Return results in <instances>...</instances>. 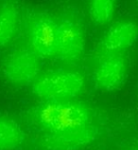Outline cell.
<instances>
[{
    "mask_svg": "<svg viewBox=\"0 0 138 150\" xmlns=\"http://www.w3.org/2000/svg\"><path fill=\"white\" fill-rule=\"evenodd\" d=\"M31 119L45 132L64 131L90 125L92 110L75 100L43 102L33 108Z\"/></svg>",
    "mask_w": 138,
    "mask_h": 150,
    "instance_id": "cell-1",
    "label": "cell"
},
{
    "mask_svg": "<svg viewBox=\"0 0 138 150\" xmlns=\"http://www.w3.org/2000/svg\"><path fill=\"white\" fill-rule=\"evenodd\" d=\"M84 88L83 74L74 69H57L41 73L31 85L33 95L43 102L74 100Z\"/></svg>",
    "mask_w": 138,
    "mask_h": 150,
    "instance_id": "cell-2",
    "label": "cell"
},
{
    "mask_svg": "<svg viewBox=\"0 0 138 150\" xmlns=\"http://www.w3.org/2000/svg\"><path fill=\"white\" fill-rule=\"evenodd\" d=\"M1 70L8 83L14 86H31L41 74V58L29 47L13 50L3 59Z\"/></svg>",
    "mask_w": 138,
    "mask_h": 150,
    "instance_id": "cell-3",
    "label": "cell"
},
{
    "mask_svg": "<svg viewBox=\"0 0 138 150\" xmlns=\"http://www.w3.org/2000/svg\"><path fill=\"white\" fill-rule=\"evenodd\" d=\"M27 38L29 48L41 59L56 56L57 20L49 13L36 11L27 20Z\"/></svg>",
    "mask_w": 138,
    "mask_h": 150,
    "instance_id": "cell-4",
    "label": "cell"
},
{
    "mask_svg": "<svg viewBox=\"0 0 138 150\" xmlns=\"http://www.w3.org/2000/svg\"><path fill=\"white\" fill-rule=\"evenodd\" d=\"M86 37L83 26L73 15H62L57 21L56 56L66 64H75L84 54Z\"/></svg>",
    "mask_w": 138,
    "mask_h": 150,
    "instance_id": "cell-5",
    "label": "cell"
},
{
    "mask_svg": "<svg viewBox=\"0 0 138 150\" xmlns=\"http://www.w3.org/2000/svg\"><path fill=\"white\" fill-rule=\"evenodd\" d=\"M99 130L93 125L64 131L45 132L38 144L43 150H81L96 141Z\"/></svg>",
    "mask_w": 138,
    "mask_h": 150,
    "instance_id": "cell-6",
    "label": "cell"
},
{
    "mask_svg": "<svg viewBox=\"0 0 138 150\" xmlns=\"http://www.w3.org/2000/svg\"><path fill=\"white\" fill-rule=\"evenodd\" d=\"M128 73V60L123 53L108 55L100 59L94 70L96 86L105 92L116 91L124 84Z\"/></svg>",
    "mask_w": 138,
    "mask_h": 150,
    "instance_id": "cell-7",
    "label": "cell"
},
{
    "mask_svg": "<svg viewBox=\"0 0 138 150\" xmlns=\"http://www.w3.org/2000/svg\"><path fill=\"white\" fill-rule=\"evenodd\" d=\"M138 39V24L132 20H121L107 30L99 45L103 58L108 55L120 54L134 44Z\"/></svg>",
    "mask_w": 138,
    "mask_h": 150,
    "instance_id": "cell-8",
    "label": "cell"
},
{
    "mask_svg": "<svg viewBox=\"0 0 138 150\" xmlns=\"http://www.w3.org/2000/svg\"><path fill=\"white\" fill-rule=\"evenodd\" d=\"M20 10L13 0H7L0 7V48L9 46L16 37L20 26Z\"/></svg>",
    "mask_w": 138,
    "mask_h": 150,
    "instance_id": "cell-9",
    "label": "cell"
},
{
    "mask_svg": "<svg viewBox=\"0 0 138 150\" xmlns=\"http://www.w3.org/2000/svg\"><path fill=\"white\" fill-rule=\"evenodd\" d=\"M25 131L13 118L0 115V150H15L25 141Z\"/></svg>",
    "mask_w": 138,
    "mask_h": 150,
    "instance_id": "cell-10",
    "label": "cell"
},
{
    "mask_svg": "<svg viewBox=\"0 0 138 150\" xmlns=\"http://www.w3.org/2000/svg\"><path fill=\"white\" fill-rule=\"evenodd\" d=\"M116 0H90L89 16L98 26L109 24L116 13Z\"/></svg>",
    "mask_w": 138,
    "mask_h": 150,
    "instance_id": "cell-11",
    "label": "cell"
}]
</instances>
